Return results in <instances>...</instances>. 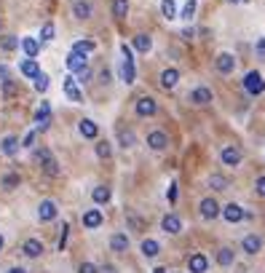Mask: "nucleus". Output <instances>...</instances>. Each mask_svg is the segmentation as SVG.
Here are the masks:
<instances>
[{
    "instance_id": "nucleus-1",
    "label": "nucleus",
    "mask_w": 265,
    "mask_h": 273,
    "mask_svg": "<svg viewBox=\"0 0 265 273\" xmlns=\"http://www.w3.org/2000/svg\"><path fill=\"white\" fill-rule=\"evenodd\" d=\"M35 158H38L43 174H48V177H59V163H56V158L51 156V150H48V148L35 150Z\"/></svg>"
},
{
    "instance_id": "nucleus-2",
    "label": "nucleus",
    "mask_w": 265,
    "mask_h": 273,
    "mask_svg": "<svg viewBox=\"0 0 265 273\" xmlns=\"http://www.w3.org/2000/svg\"><path fill=\"white\" fill-rule=\"evenodd\" d=\"M244 91L252 94V97H260V94L265 91V80H262V75L257 73V70H249V73L244 75Z\"/></svg>"
},
{
    "instance_id": "nucleus-3",
    "label": "nucleus",
    "mask_w": 265,
    "mask_h": 273,
    "mask_svg": "<svg viewBox=\"0 0 265 273\" xmlns=\"http://www.w3.org/2000/svg\"><path fill=\"white\" fill-rule=\"evenodd\" d=\"M134 113H137L139 118H150V115L158 113V102H155L153 97H139L137 104H134Z\"/></svg>"
},
{
    "instance_id": "nucleus-4",
    "label": "nucleus",
    "mask_w": 265,
    "mask_h": 273,
    "mask_svg": "<svg viewBox=\"0 0 265 273\" xmlns=\"http://www.w3.org/2000/svg\"><path fill=\"white\" fill-rule=\"evenodd\" d=\"M214 70H217L220 75H231L233 70H236V59H233V54H228V51L217 54V59H214Z\"/></svg>"
},
{
    "instance_id": "nucleus-5",
    "label": "nucleus",
    "mask_w": 265,
    "mask_h": 273,
    "mask_svg": "<svg viewBox=\"0 0 265 273\" xmlns=\"http://www.w3.org/2000/svg\"><path fill=\"white\" fill-rule=\"evenodd\" d=\"M89 54H80V51H70L67 54V59H65V65H67V70L70 73H80L83 67H89V59H86Z\"/></svg>"
},
{
    "instance_id": "nucleus-6",
    "label": "nucleus",
    "mask_w": 265,
    "mask_h": 273,
    "mask_svg": "<svg viewBox=\"0 0 265 273\" xmlns=\"http://www.w3.org/2000/svg\"><path fill=\"white\" fill-rule=\"evenodd\" d=\"M220 161H222L225 166H238L241 161H244V153H241L236 145H228V148L220 150Z\"/></svg>"
},
{
    "instance_id": "nucleus-7",
    "label": "nucleus",
    "mask_w": 265,
    "mask_h": 273,
    "mask_svg": "<svg viewBox=\"0 0 265 273\" xmlns=\"http://www.w3.org/2000/svg\"><path fill=\"white\" fill-rule=\"evenodd\" d=\"M220 204H217L214 198H201V204H198V212H201V217L203 220H214V217H220Z\"/></svg>"
},
{
    "instance_id": "nucleus-8",
    "label": "nucleus",
    "mask_w": 265,
    "mask_h": 273,
    "mask_svg": "<svg viewBox=\"0 0 265 273\" xmlns=\"http://www.w3.org/2000/svg\"><path fill=\"white\" fill-rule=\"evenodd\" d=\"M56 215H59V209H56V201H51V198L40 201V206H38V220H40V222H51Z\"/></svg>"
},
{
    "instance_id": "nucleus-9",
    "label": "nucleus",
    "mask_w": 265,
    "mask_h": 273,
    "mask_svg": "<svg viewBox=\"0 0 265 273\" xmlns=\"http://www.w3.org/2000/svg\"><path fill=\"white\" fill-rule=\"evenodd\" d=\"M188 270L190 273H207L209 270V260L203 252H196V255H190L188 257Z\"/></svg>"
},
{
    "instance_id": "nucleus-10",
    "label": "nucleus",
    "mask_w": 265,
    "mask_h": 273,
    "mask_svg": "<svg viewBox=\"0 0 265 273\" xmlns=\"http://www.w3.org/2000/svg\"><path fill=\"white\" fill-rule=\"evenodd\" d=\"M148 148L155 150V153L166 150V148H169V137H166V132H158V129H155V132H150V134H148Z\"/></svg>"
},
{
    "instance_id": "nucleus-11",
    "label": "nucleus",
    "mask_w": 265,
    "mask_h": 273,
    "mask_svg": "<svg viewBox=\"0 0 265 273\" xmlns=\"http://www.w3.org/2000/svg\"><path fill=\"white\" fill-rule=\"evenodd\" d=\"M19 148H22V142H19V137H14V134L3 137V142H0V150H3V156H8V158H14L16 153H19Z\"/></svg>"
},
{
    "instance_id": "nucleus-12",
    "label": "nucleus",
    "mask_w": 265,
    "mask_h": 273,
    "mask_svg": "<svg viewBox=\"0 0 265 273\" xmlns=\"http://www.w3.org/2000/svg\"><path fill=\"white\" fill-rule=\"evenodd\" d=\"M241 249H244L247 255H260V249H262V239L260 236H244V239H241Z\"/></svg>"
},
{
    "instance_id": "nucleus-13",
    "label": "nucleus",
    "mask_w": 265,
    "mask_h": 273,
    "mask_svg": "<svg viewBox=\"0 0 265 273\" xmlns=\"http://www.w3.org/2000/svg\"><path fill=\"white\" fill-rule=\"evenodd\" d=\"M78 132H80L83 139H96L99 137V126H96L91 118H83V121L78 123Z\"/></svg>"
},
{
    "instance_id": "nucleus-14",
    "label": "nucleus",
    "mask_w": 265,
    "mask_h": 273,
    "mask_svg": "<svg viewBox=\"0 0 265 273\" xmlns=\"http://www.w3.org/2000/svg\"><path fill=\"white\" fill-rule=\"evenodd\" d=\"M190 102L193 104H209L212 102V89L209 86H196L190 91Z\"/></svg>"
},
{
    "instance_id": "nucleus-15",
    "label": "nucleus",
    "mask_w": 265,
    "mask_h": 273,
    "mask_svg": "<svg viewBox=\"0 0 265 273\" xmlns=\"http://www.w3.org/2000/svg\"><path fill=\"white\" fill-rule=\"evenodd\" d=\"M91 14H94V6L86 3V0H75V3H72V16H75V19L86 22Z\"/></svg>"
},
{
    "instance_id": "nucleus-16",
    "label": "nucleus",
    "mask_w": 265,
    "mask_h": 273,
    "mask_svg": "<svg viewBox=\"0 0 265 273\" xmlns=\"http://www.w3.org/2000/svg\"><path fill=\"white\" fill-rule=\"evenodd\" d=\"M19 70H22V75H24V78H30V80L40 75V65H38V59H30V56L19 65Z\"/></svg>"
},
{
    "instance_id": "nucleus-17",
    "label": "nucleus",
    "mask_w": 265,
    "mask_h": 273,
    "mask_svg": "<svg viewBox=\"0 0 265 273\" xmlns=\"http://www.w3.org/2000/svg\"><path fill=\"white\" fill-rule=\"evenodd\" d=\"M65 94H67V99H72V102H83V94L78 89V80L72 78V75L65 78Z\"/></svg>"
},
{
    "instance_id": "nucleus-18",
    "label": "nucleus",
    "mask_w": 265,
    "mask_h": 273,
    "mask_svg": "<svg viewBox=\"0 0 265 273\" xmlns=\"http://www.w3.org/2000/svg\"><path fill=\"white\" fill-rule=\"evenodd\" d=\"M161 228H164L169 236H177L179 230H182V220H179L177 215H166V217L161 220Z\"/></svg>"
},
{
    "instance_id": "nucleus-19",
    "label": "nucleus",
    "mask_w": 265,
    "mask_h": 273,
    "mask_svg": "<svg viewBox=\"0 0 265 273\" xmlns=\"http://www.w3.org/2000/svg\"><path fill=\"white\" fill-rule=\"evenodd\" d=\"M102 212L99 209H89L86 212V215H83V228H86V230H94V228H99V225H102Z\"/></svg>"
},
{
    "instance_id": "nucleus-20",
    "label": "nucleus",
    "mask_w": 265,
    "mask_h": 273,
    "mask_svg": "<svg viewBox=\"0 0 265 273\" xmlns=\"http://www.w3.org/2000/svg\"><path fill=\"white\" fill-rule=\"evenodd\" d=\"M220 212H222V217L228 222H241V220H244V209H241L238 204H225Z\"/></svg>"
},
{
    "instance_id": "nucleus-21",
    "label": "nucleus",
    "mask_w": 265,
    "mask_h": 273,
    "mask_svg": "<svg viewBox=\"0 0 265 273\" xmlns=\"http://www.w3.org/2000/svg\"><path fill=\"white\" fill-rule=\"evenodd\" d=\"M177 83H179V70L177 67H166L161 73V86L164 89H174Z\"/></svg>"
},
{
    "instance_id": "nucleus-22",
    "label": "nucleus",
    "mask_w": 265,
    "mask_h": 273,
    "mask_svg": "<svg viewBox=\"0 0 265 273\" xmlns=\"http://www.w3.org/2000/svg\"><path fill=\"white\" fill-rule=\"evenodd\" d=\"M120 78H124V83H134V80H137L134 59H126V56H124V65H120Z\"/></svg>"
},
{
    "instance_id": "nucleus-23",
    "label": "nucleus",
    "mask_w": 265,
    "mask_h": 273,
    "mask_svg": "<svg viewBox=\"0 0 265 273\" xmlns=\"http://www.w3.org/2000/svg\"><path fill=\"white\" fill-rule=\"evenodd\" d=\"M131 49H134L137 54H148V51L153 49V40H150V35H145V32L134 35V43H131Z\"/></svg>"
},
{
    "instance_id": "nucleus-24",
    "label": "nucleus",
    "mask_w": 265,
    "mask_h": 273,
    "mask_svg": "<svg viewBox=\"0 0 265 273\" xmlns=\"http://www.w3.org/2000/svg\"><path fill=\"white\" fill-rule=\"evenodd\" d=\"M118 145L129 150V148H134L137 145V134L131 132V129H118Z\"/></svg>"
},
{
    "instance_id": "nucleus-25",
    "label": "nucleus",
    "mask_w": 265,
    "mask_h": 273,
    "mask_svg": "<svg viewBox=\"0 0 265 273\" xmlns=\"http://www.w3.org/2000/svg\"><path fill=\"white\" fill-rule=\"evenodd\" d=\"M22 252L27 255V257H40V255H43V241L27 239V241H24V246H22Z\"/></svg>"
},
{
    "instance_id": "nucleus-26",
    "label": "nucleus",
    "mask_w": 265,
    "mask_h": 273,
    "mask_svg": "<svg viewBox=\"0 0 265 273\" xmlns=\"http://www.w3.org/2000/svg\"><path fill=\"white\" fill-rule=\"evenodd\" d=\"M91 198H94V204H107V201L113 198V191L107 185H96L91 191Z\"/></svg>"
},
{
    "instance_id": "nucleus-27",
    "label": "nucleus",
    "mask_w": 265,
    "mask_h": 273,
    "mask_svg": "<svg viewBox=\"0 0 265 273\" xmlns=\"http://www.w3.org/2000/svg\"><path fill=\"white\" fill-rule=\"evenodd\" d=\"M22 49H24V54H27L30 59H35L40 54V43H38V38H22Z\"/></svg>"
},
{
    "instance_id": "nucleus-28",
    "label": "nucleus",
    "mask_w": 265,
    "mask_h": 273,
    "mask_svg": "<svg viewBox=\"0 0 265 273\" xmlns=\"http://www.w3.org/2000/svg\"><path fill=\"white\" fill-rule=\"evenodd\" d=\"M110 249L113 252H126L129 249V236L126 233H113L110 236Z\"/></svg>"
},
{
    "instance_id": "nucleus-29",
    "label": "nucleus",
    "mask_w": 265,
    "mask_h": 273,
    "mask_svg": "<svg viewBox=\"0 0 265 273\" xmlns=\"http://www.w3.org/2000/svg\"><path fill=\"white\" fill-rule=\"evenodd\" d=\"M233 249L231 246H222V249H217V265H222V268H228V265H233Z\"/></svg>"
},
{
    "instance_id": "nucleus-30",
    "label": "nucleus",
    "mask_w": 265,
    "mask_h": 273,
    "mask_svg": "<svg viewBox=\"0 0 265 273\" xmlns=\"http://www.w3.org/2000/svg\"><path fill=\"white\" fill-rule=\"evenodd\" d=\"M158 252H161V244L155 239H145L142 241V255L145 257H158Z\"/></svg>"
},
{
    "instance_id": "nucleus-31",
    "label": "nucleus",
    "mask_w": 265,
    "mask_h": 273,
    "mask_svg": "<svg viewBox=\"0 0 265 273\" xmlns=\"http://www.w3.org/2000/svg\"><path fill=\"white\" fill-rule=\"evenodd\" d=\"M207 185L212 187V191H228V185H231V180H228V177H222V174H212Z\"/></svg>"
},
{
    "instance_id": "nucleus-32",
    "label": "nucleus",
    "mask_w": 265,
    "mask_h": 273,
    "mask_svg": "<svg viewBox=\"0 0 265 273\" xmlns=\"http://www.w3.org/2000/svg\"><path fill=\"white\" fill-rule=\"evenodd\" d=\"M161 14H164V19H177V3L174 0H161Z\"/></svg>"
},
{
    "instance_id": "nucleus-33",
    "label": "nucleus",
    "mask_w": 265,
    "mask_h": 273,
    "mask_svg": "<svg viewBox=\"0 0 265 273\" xmlns=\"http://www.w3.org/2000/svg\"><path fill=\"white\" fill-rule=\"evenodd\" d=\"M113 16L126 19L129 16V0H113Z\"/></svg>"
},
{
    "instance_id": "nucleus-34",
    "label": "nucleus",
    "mask_w": 265,
    "mask_h": 273,
    "mask_svg": "<svg viewBox=\"0 0 265 273\" xmlns=\"http://www.w3.org/2000/svg\"><path fill=\"white\" fill-rule=\"evenodd\" d=\"M96 156H99L102 161H107V158H110L113 156V145H110V142H107V139H99V142H96Z\"/></svg>"
},
{
    "instance_id": "nucleus-35",
    "label": "nucleus",
    "mask_w": 265,
    "mask_h": 273,
    "mask_svg": "<svg viewBox=\"0 0 265 273\" xmlns=\"http://www.w3.org/2000/svg\"><path fill=\"white\" fill-rule=\"evenodd\" d=\"M32 86H35V91H38V94H46L48 86H51V78H48L46 73H40L38 78H32Z\"/></svg>"
},
{
    "instance_id": "nucleus-36",
    "label": "nucleus",
    "mask_w": 265,
    "mask_h": 273,
    "mask_svg": "<svg viewBox=\"0 0 265 273\" xmlns=\"http://www.w3.org/2000/svg\"><path fill=\"white\" fill-rule=\"evenodd\" d=\"M196 8H198V3H196V0H188V3L182 6V11H179V19H185V22H190L193 16H196Z\"/></svg>"
},
{
    "instance_id": "nucleus-37",
    "label": "nucleus",
    "mask_w": 265,
    "mask_h": 273,
    "mask_svg": "<svg viewBox=\"0 0 265 273\" xmlns=\"http://www.w3.org/2000/svg\"><path fill=\"white\" fill-rule=\"evenodd\" d=\"M19 38H16V35H6V38H0V49H3V51H16L19 49Z\"/></svg>"
},
{
    "instance_id": "nucleus-38",
    "label": "nucleus",
    "mask_w": 265,
    "mask_h": 273,
    "mask_svg": "<svg viewBox=\"0 0 265 273\" xmlns=\"http://www.w3.org/2000/svg\"><path fill=\"white\" fill-rule=\"evenodd\" d=\"M94 49H96L94 40H75L72 43V51H80V54H91Z\"/></svg>"
},
{
    "instance_id": "nucleus-39",
    "label": "nucleus",
    "mask_w": 265,
    "mask_h": 273,
    "mask_svg": "<svg viewBox=\"0 0 265 273\" xmlns=\"http://www.w3.org/2000/svg\"><path fill=\"white\" fill-rule=\"evenodd\" d=\"M54 35H56L54 25H51V22H46V25L40 27V43H51V40H54Z\"/></svg>"
},
{
    "instance_id": "nucleus-40",
    "label": "nucleus",
    "mask_w": 265,
    "mask_h": 273,
    "mask_svg": "<svg viewBox=\"0 0 265 273\" xmlns=\"http://www.w3.org/2000/svg\"><path fill=\"white\" fill-rule=\"evenodd\" d=\"M3 187H6V191H14V187H19V174H16V172L3 174Z\"/></svg>"
},
{
    "instance_id": "nucleus-41",
    "label": "nucleus",
    "mask_w": 265,
    "mask_h": 273,
    "mask_svg": "<svg viewBox=\"0 0 265 273\" xmlns=\"http://www.w3.org/2000/svg\"><path fill=\"white\" fill-rule=\"evenodd\" d=\"M16 91H19V89H16V83H14V80H11V78L6 75V78H3V97H6V99H11Z\"/></svg>"
},
{
    "instance_id": "nucleus-42",
    "label": "nucleus",
    "mask_w": 265,
    "mask_h": 273,
    "mask_svg": "<svg viewBox=\"0 0 265 273\" xmlns=\"http://www.w3.org/2000/svg\"><path fill=\"white\" fill-rule=\"evenodd\" d=\"M126 220H129V225H131V228H134V230H142V228H145V220H142V217H137L134 212H129V215H126Z\"/></svg>"
},
{
    "instance_id": "nucleus-43",
    "label": "nucleus",
    "mask_w": 265,
    "mask_h": 273,
    "mask_svg": "<svg viewBox=\"0 0 265 273\" xmlns=\"http://www.w3.org/2000/svg\"><path fill=\"white\" fill-rule=\"evenodd\" d=\"M67 236H70V225L62 222V236H59V244H56V246H59V252H62V249L67 246Z\"/></svg>"
},
{
    "instance_id": "nucleus-44",
    "label": "nucleus",
    "mask_w": 265,
    "mask_h": 273,
    "mask_svg": "<svg viewBox=\"0 0 265 273\" xmlns=\"http://www.w3.org/2000/svg\"><path fill=\"white\" fill-rule=\"evenodd\" d=\"M78 273H99V268H96L94 263H80V265H78Z\"/></svg>"
},
{
    "instance_id": "nucleus-45",
    "label": "nucleus",
    "mask_w": 265,
    "mask_h": 273,
    "mask_svg": "<svg viewBox=\"0 0 265 273\" xmlns=\"http://www.w3.org/2000/svg\"><path fill=\"white\" fill-rule=\"evenodd\" d=\"M75 75H78V78H75L78 83H89V80H91V70H89V67H83L80 73H75Z\"/></svg>"
},
{
    "instance_id": "nucleus-46",
    "label": "nucleus",
    "mask_w": 265,
    "mask_h": 273,
    "mask_svg": "<svg viewBox=\"0 0 265 273\" xmlns=\"http://www.w3.org/2000/svg\"><path fill=\"white\" fill-rule=\"evenodd\" d=\"M255 54H257V59H262V62H265V38H260L255 43Z\"/></svg>"
},
{
    "instance_id": "nucleus-47",
    "label": "nucleus",
    "mask_w": 265,
    "mask_h": 273,
    "mask_svg": "<svg viewBox=\"0 0 265 273\" xmlns=\"http://www.w3.org/2000/svg\"><path fill=\"white\" fill-rule=\"evenodd\" d=\"M22 148H35V132H30L27 137L22 139Z\"/></svg>"
},
{
    "instance_id": "nucleus-48",
    "label": "nucleus",
    "mask_w": 265,
    "mask_h": 273,
    "mask_svg": "<svg viewBox=\"0 0 265 273\" xmlns=\"http://www.w3.org/2000/svg\"><path fill=\"white\" fill-rule=\"evenodd\" d=\"M169 204H174V201H177V182H172V185H169Z\"/></svg>"
},
{
    "instance_id": "nucleus-49",
    "label": "nucleus",
    "mask_w": 265,
    "mask_h": 273,
    "mask_svg": "<svg viewBox=\"0 0 265 273\" xmlns=\"http://www.w3.org/2000/svg\"><path fill=\"white\" fill-rule=\"evenodd\" d=\"M257 196L265 198V177H260V180H257Z\"/></svg>"
},
{
    "instance_id": "nucleus-50",
    "label": "nucleus",
    "mask_w": 265,
    "mask_h": 273,
    "mask_svg": "<svg viewBox=\"0 0 265 273\" xmlns=\"http://www.w3.org/2000/svg\"><path fill=\"white\" fill-rule=\"evenodd\" d=\"M193 35H196V32H193L190 27H188V30H182V40H193Z\"/></svg>"
},
{
    "instance_id": "nucleus-51",
    "label": "nucleus",
    "mask_w": 265,
    "mask_h": 273,
    "mask_svg": "<svg viewBox=\"0 0 265 273\" xmlns=\"http://www.w3.org/2000/svg\"><path fill=\"white\" fill-rule=\"evenodd\" d=\"M6 75H8V67H6V65H0V78H6Z\"/></svg>"
},
{
    "instance_id": "nucleus-52",
    "label": "nucleus",
    "mask_w": 265,
    "mask_h": 273,
    "mask_svg": "<svg viewBox=\"0 0 265 273\" xmlns=\"http://www.w3.org/2000/svg\"><path fill=\"white\" fill-rule=\"evenodd\" d=\"M102 273H118V270H115L113 265H105V268H102Z\"/></svg>"
},
{
    "instance_id": "nucleus-53",
    "label": "nucleus",
    "mask_w": 265,
    "mask_h": 273,
    "mask_svg": "<svg viewBox=\"0 0 265 273\" xmlns=\"http://www.w3.org/2000/svg\"><path fill=\"white\" fill-rule=\"evenodd\" d=\"M8 273H27V270H24V268H11Z\"/></svg>"
},
{
    "instance_id": "nucleus-54",
    "label": "nucleus",
    "mask_w": 265,
    "mask_h": 273,
    "mask_svg": "<svg viewBox=\"0 0 265 273\" xmlns=\"http://www.w3.org/2000/svg\"><path fill=\"white\" fill-rule=\"evenodd\" d=\"M153 273H169L166 268H153Z\"/></svg>"
},
{
    "instance_id": "nucleus-55",
    "label": "nucleus",
    "mask_w": 265,
    "mask_h": 273,
    "mask_svg": "<svg viewBox=\"0 0 265 273\" xmlns=\"http://www.w3.org/2000/svg\"><path fill=\"white\" fill-rule=\"evenodd\" d=\"M236 3H249V0H236Z\"/></svg>"
},
{
    "instance_id": "nucleus-56",
    "label": "nucleus",
    "mask_w": 265,
    "mask_h": 273,
    "mask_svg": "<svg viewBox=\"0 0 265 273\" xmlns=\"http://www.w3.org/2000/svg\"><path fill=\"white\" fill-rule=\"evenodd\" d=\"M0 249H3V236H0Z\"/></svg>"
},
{
    "instance_id": "nucleus-57",
    "label": "nucleus",
    "mask_w": 265,
    "mask_h": 273,
    "mask_svg": "<svg viewBox=\"0 0 265 273\" xmlns=\"http://www.w3.org/2000/svg\"><path fill=\"white\" fill-rule=\"evenodd\" d=\"M0 27H3V22H0Z\"/></svg>"
},
{
    "instance_id": "nucleus-58",
    "label": "nucleus",
    "mask_w": 265,
    "mask_h": 273,
    "mask_svg": "<svg viewBox=\"0 0 265 273\" xmlns=\"http://www.w3.org/2000/svg\"><path fill=\"white\" fill-rule=\"evenodd\" d=\"M231 3H236V0H231Z\"/></svg>"
}]
</instances>
